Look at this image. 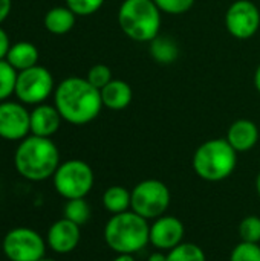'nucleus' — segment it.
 Returning a JSON list of instances; mask_svg holds the SVG:
<instances>
[{"instance_id": "nucleus-1", "label": "nucleus", "mask_w": 260, "mask_h": 261, "mask_svg": "<svg viewBox=\"0 0 260 261\" xmlns=\"http://www.w3.org/2000/svg\"><path fill=\"white\" fill-rule=\"evenodd\" d=\"M54 106L63 121L72 125H86L98 118L103 101L100 90L86 78L69 76L55 86Z\"/></svg>"}, {"instance_id": "nucleus-2", "label": "nucleus", "mask_w": 260, "mask_h": 261, "mask_svg": "<svg viewBox=\"0 0 260 261\" xmlns=\"http://www.w3.org/2000/svg\"><path fill=\"white\" fill-rule=\"evenodd\" d=\"M60 164V151L52 138L29 135L20 141L14 153L15 171L31 182L51 179Z\"/></svg>"}, {"instance_id": "nucleus-3", "label": "nucleus", "mask_w": 260, "mask_h": 261, "mask_svg": "<svg viewBox=\"0 0 260 261\" xmlns=\"http://www.w3.org/2000/svg\"><path fill=\"white\" fill-rule=\"evenodd\" d=\"M104 242L115 254L135 255L150 243L149 220L132 210L113 214L104 226Z\"/></svg>"}, {"instance_id": "nucleus-4", "label": "nucleus", "mask_w": 260, "mask_h": 261, "mask_svg": "<svg viewBox=\"0 0 260 261\" xmlns=\"http://www.w3.org/2000/svg\"><path fill=\"white\" fill-rule=\"evenodd\" d=\"M161 9L155 0H124L118 9V24L124 35L138 43H150L161 32Z\"/></svg>"}, {"instance_id": "nucleus-5", "label": "nucleus", "mask_w": 260, "mask_h": 261, "mask_svg": "<svg viewBox=\"0 0 260 261\" xmlns=\"http://www.w3.org/2000/svg\"><path fill=\"white\" fill-rule=\"evenodd\" d=\"M193 170L205 182H222L228 179L238 165V151L227 139L216 138L201 144L192 161Z\"/></svg>"}, {"instance_id": "nucleus-6", "label": "nucleus", "mask_w": 260, "mask_h": 261, "mask_svg": "<svg viewBox=\"0 0 260 261\" xmlns=\"http://www.w3.org/2000/svg\"><path fill=\"white\" fill-rule=\"evenodd\" d=\"M55 191L66 200L84 199L93 188L92 167L81 159H69L58 165L52 176Z\"/></svg>"}, {"instance_id": "nucleus-7", "label": "nucleus", "mask_w": 260, "mask_h": 261, "mask_svg": "<svg viewBox=\"0 0 260 261\" xmlns=\"http://www.w3.org/2000/svg\"><path fill=\"white\" fill-rule=\"evenodd\" d=\"M172 194L169 187L158 179H146L132 190V211L146 220H155L166 214Z\"/></svg>"}, {"instance_id": "nucleus-8", "label": "nucleus", "mask_w": 260, "mask_h": 261, "mask_svg": "<svg viewBox=\"0 0 260 261\" xmlns=\"http://www.w3.org/2000/svg\"><path fill=\"white\" fill-rule=\"evenodd\" d=\"M46 240L31 228H14L2 242V251L9 261H38L46 257Z\"/></svg>"}, {"instance_id": "nucleus-9", "label": "nucleus", "mask_w": 260, "mask_h": 261, "mask_svg": "<svg viewBox=\"0 0 260 261\" xmlns=\"http://www.w3.org/2000/svg\"><path fill=\"white\" fill-rule=\"evenodd\" d=\"M55 90V83L52 73L37 64L26 70L18 72L14 95L21 104L38 106L43 104Z\"/></svg>"}, {"instance_id": "nucleus-10", "label": "nucleus", "mask_w": 260, "mask_h": 261, "mask_svg": "<svg viewBox=\"0 0 260 261\" xmlns=\"http://www.w3.org/2000/svg\"><path fill=\"white\" fill-rule=\"evenodd\" d=\"M225 28L231 37L248 40L260 28V11L251 0H236L225 12Z\"/></svg>"}, {"instance_id": "nucleus-11", "label": "nucleus", "mask_w": 260, "mask_h": 261, "mask_svg": "<svg viewBox=\"0 0 260 261\" xmlns=\"http://www.w3.org/2000/svg\"><path fill=\"white\" fill-rule=\"evenodd\" d=\"M31 112L18 101L0 102V138L5 141H23L31 135Z\"/></svg>"}, {"instance_id": "nucleus-12", "label": "nucleus", "mask_w": 260, "mask_h": 261, "mask_svg": "<svg viewBox=\"0 0 260 261\" xmlns=\"http://www.w3.org/2000/svg\"><path fill=\"white\" fill-rule=\"evenodd\" d=\"M185 226L175 216H161L150 225V245L158 251H172L184 242Z\"/></svg>"}, {"instance_id": "nucleus-13", "label": "nucleus", "mask_w": 260, "mask_h": 261, "mask_svg": "<svg viewBox=\"0 0 260 261\" xmlns=\"http://www.w3.org/2000/svg\"><path fill=\"white\" fill-rule=\"evenodd\" d=\"M81 226L77 223L67 220V219H60L54 222L46 236V243L48 246L55 252V254H70L72 251L77 249L81 240Z\"/></svg>"}, {"instance_id": "nucleus-14", "label": "nucleus", "mask_w": 260, "mask_h": 261, "mask_svg": "<svg viewBox=\"0 0 260 261\" xmlns=\"http://www.w3.org/2000/svg\"><path fill=\"white\" fill-rule=\"evenodd\" d=\"M29 122H31V135L41 136V138H52L60 130L63 118L55 106L43 102L32 109Z\"/></svg>"}, {"instance_id": "nucleus-15", "label": "nucleus", "mask_w": 260, "mask_h": 261, "mask_svg": "<svg viewBox=\"0 0 260 261\" xmlns=\"http://www.w3.org/2000/svg\"><path fill=\"white\" fill-rule=\"evenodd\" d=\"M259 136V127L256 122L251 119H238L228 127L225 139L238 153H245L256 147Z\"/></svg>"}, {"instance_id": "nucleus-16", "label": "nucleus", "mask_w": 260, "mask_h": 261, "mask_svg": "<svg viewBox=\"0 0 260 261\" xmlns=\"http://www.w3.org/2000/svg\"><path fill=\"white\" fill-rule=\"evenodd\" d=\"M100 93L103 107L115 112L127 109L133 99V90L130 84L123 80H112L107 86H104L100 90Z\"/></svg>"}, {"instance_id": "nucleus-17", "label": "nucleus", "mask_w": 260, "mask_h": 261, "mask_svg": "<svg viewBox=\"0 0 260 261\" xmlns=\"http://www.w3.org/2000/svg\"><path fill=\"white\" fill-rule=\"evenodd\" d=\"M38 58H40V54H38V49L35 44H32L29 41H17V43L11 44L5 60L17 72H21V70L37 66Z\"/></svg>"}, {"instance_id": "nucleus-18", "label": "nucleus", "mask_w": 260, "mask_h": 261, "mask_svg": "<svg viewBox=\"0 0 260 261\" xmlns=\"http://www.w3.org/2000/svg\"><path fill=\"white\" fill-rule=\"evenodd\" d=\"M77 21V15L67 6H55L51 8L43 18V24L48 32L54 35H64L74 29Z\"/></svg>"}, {"instance_id": "nucleus-19", "label": "nucleus", "mask_w": 260, "mask_h": 261, "mask_svg": "<svg viewBox=\"0 0 260 261\" xmlns=\"http://www.w3.org/2000/svg\"><path fill=\"white\" fill-rule=\"evenodd\" d=\"M103 205H104L106 211H109L112 216L130 211L132 191H129L126 187H121V185L109 187L103 194Z\"/></svg>"}, {"instance_id": "nucleus-20", "label": "nucleus", "mask_w": 260, "mask_h": 261, "mask_svg": "<svg viewBox=\"0 0 260 261\" xmlns=\"http://www.w3.org/2000/svg\"><path fill=\"white\" fill-rule=\"evenodd\" d=\"M150 55L159 64H172L179 57V46L173 38L158 35L150 41Z\"/></svg>"}, {"instance_id": "nucleus-21", "label": "nucleus", "mask_w": 260, "mask_h": 261, "mask_svg": "<svg viewBox=\"0 0 260 261\" xmlns=\"http://www.w3.org/2000/svg\"><path fill=\"white\" fill-rule=\"evenodd\" d=\"M63 217L77 223L78 226H83L90 219V205L84 199H72L66 200V205L63 208Z\"/></svg>"}, {"instance_id": "nucleus-22", "label": "nucleus", "mask_w": 260, "mask_h": 261, "mask_svg": "<svg viewBox=\"0 0 260 261\" xmlns=\"http://www.w3.org/2000/svg\"><path fill=\"white\" fill-rule=\"evenodd\" d=\"M167 261H207V257L201 246L182 242L167 252Z\"/></svg>"}, {"instance_id": "nucleus-23", "label": "nucleus", "mask_w": 260, "mask_h": 261, "mask_svg": "<svg viewBox=\"0 0 260 261\" xmlns=\"http://www.w3.org/2000/svg\"><path fill=\"white\" fill-rule=\"evenodd\" d=\"M17 75L18 72L6 60H0V102L14 95Z\"/></svg>"}, {"instance_id": "nucleus-24", "label": "nucleus", "mask_w": 260, "mask_h": 261, "mask_svg": "<svg viewBox=\"0 0 260 261\" xmlns=\"http://www.w3.org/2000/svg\"><path fill=\"white\" fill-rule=\"evenodd\" d=\"M239 237L241 242L260 243V217L247 216L239 223Z\"/></svg>"}, {"instance_id": "nucleus-25", "label": "nucleus", "mask_w": 260, "mask_h": 261, "mask_svg": "<svg viewBox=\"0 0 260 261\" xmlns=\"http://www.w3.org/2000/svg\"><path fill=\"white\" fill-rule=\"evenodd\" d=\"M230 261H260L259 243L241 242L230 254Z\"/></svg>"}, {"instance_id": "nucleus-26", "label": "nucleus", "mask_w": 260, "mask_h": 261, "mask_svg": "<svg viewBox=\"0 0 260 261\" xmlns=\"http://www.w3.org/2000/svg\"><path fill=\"white\" fill-rule=\"evenodd\" d=\"M86 80L93 86V87H97L98 90H101L104 86H107L112 80H113V76H112V69L109 67V66H106V64H95V66H92L90 69H89V72H87V75H86Z\"/></svg>"}, {"instance_id": "nucleus-27", "label": "nucleus", "mask_w": 260, "mask_h": 261, "mask_svg": "<svg viewBox=\"0 0 260 261\" xmlns=\"http://www.w3.org/2000/svg\"><path fill=\"white\" fill-rule=\"evenodd\" d=\"M106 0H66V6L77 17H87L98 12Z\"/></svg>"}, {"instance_id": "nucleus-28", "label": "nucleus", "mask_w": 260, "mask_h": 261, "mask_svg": "<svg viewBox=\"0 0 260 261\" xmlns=\"http://www.w3.org/2000/svg\"><path fill=\"white\" fill-rule=\"evenodd\" d=\"M196 0H155L161 12L169 15H181L188 12Z\"/></svg>"}, {"instance_id": "nucleus-29", "label": "nucleus", "mask_w": 260, "mask_h": 261, "mask_svg": "<svg viewBox=\"0 0 260 261\" xmlns=\"http://www.w3.org/2000/svg\"><path fill=\"white\" fill-rule=\"evenodd\" d=\"M9 47H11V41H9L8 32L0 26V60L6 58V54H8Z\"/></svg>"}, {"instance_id": "nucleus-30", "label": "nucleus", "mask_w": 260, "mask_h": 261, "mask_svg": "<svg viewBox=\"0 0 260 261\" xmlns=\"http://www.w3.org/2000/svg\"><path fill=\"white\" fill-rule=\"evenodd\" d=\"M11 6H12V0H0V24L8 18L11 12Z\"/></svg>"}, {"instance_id": "nucleus-31", "label": "nucleus", "mask_w": 260, "mask_h": 261, "mask_svg": "<svg viewBox=\"0 0 260 261\" xmlns=\"http://www.w3.org/2000/svg\"><path fill=\"white\" fill-rule=\"evenodd\" d=\"M147 261H167V252L164 251H155L149 255Z\"/></svg>"}, {"instance_id": "nucleus-32", "label": "nucleus", "mask_w": 260, "mask_h": 261, "mask_svg": "<svg viewBox=\"0 0 260 261\" xmlns=\"http://www.w3.org/2000/svg\"><path fill=\"white\" fill-rule=\"evenodd\" d=\"M113 261H136L132 254H116Z\"/></svg>"}, {"instance_id": "nucleus-33", "label": "nucleus", "mask_w": 260, "mask_h": 261, "mask_svg": "<svg viewBox=\"0 0 260 261\" xmlns=\"http://www.w3.org/2000/svg\"><path fill=\"white\" fill-rule=\"evenodd\" d=\"M254 87H256V90L260 93V64L257 66L256 72H254Z\"/></svg>"}, {"instance_id": "nucleus-34", "label": "nucleus", "mask_w": 260, "mask_h": 261, "mask_svg": "<svg viewBox=\"0 0 260 261\" xmlns=\"http://www.w3.org/2000/svg\"><path fill=\"white\" fill-rule=\"evenodd\" d=\"M256 191H257V194H259L260 197V173L257 174V177H256Z\"/></svg>"}, {"instance_id": "nucleus-35", "label": "nucleus", "mask_w": 260, "mask_h": 261, "mask_svg": "<svg viewBox=\"0 0 260 261\" xmlns=\"http://www.w3.org/2000/svg\"><path fill=\"white\" fill-rule=\"evenodd\" d=\"M38 261H57V260H54V258H49V257H43L41 260H38Z\"/></svg>"}]
</instances>
